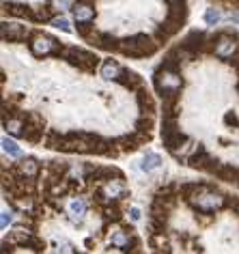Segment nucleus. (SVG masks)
I'll return each instance as SVG.
<instances>
[{
    "label": "nucleus",
    "mask_w": 239,
    "mask_h": 254,
    "mask_svg": "<svg viewBox=\"0 0 239 254\" xmlns=\"http://www.w3.org/2000/svg\"><path fill=\"white\" fill-rule=\"evenodd\" d=\"M157 46L159 43L153 41L149 34H134V37L121 39L119 52L132 58H144V56H153L157 52Z\"/></svg>",
    "instance_id": "obj_1"
},
{
    "label": "nucleus",
    "mask_w": 239,
    "mask_h": 254,
    "mask_svg": "<svg viewBox=\"0 0 239 254\" xmlns=\"http://www.w3.org/2000/svg\"><path fill=\"white\" fill-rule=\"evenodd\" d=\"M153 84L159 91V95L164 97H181V86H183V78L179 76V71H164L157 69L153 73Z\"/></svg>",
    "instance_id": "obj_2"
},
{
    "label": "nucleus",
    "mask_w": 239,
    "mask_h": 254,
    "mask_svg": "<svg viewBox=\"0 0 239 254\" xmlns=\"http://www.w3.org/2000/svg\"><path fill=\"white\" fill-rule=\"evenodd\" d=\"M28 48H31V52L39 58L48 56V54L63 58V52H65V46H61V41H56L54 37H50V34H41V33H31Z\"/></svg>",
    "instance_id": "obj_3"
},
{
    "label": "nucleus",
    "mask_w": 239,
    "mask_h": 254,
    "mask_svg": "<svg viewBox=\"0 0 239 254\" xmlns=\"http://www.w3.org/2000/svg\"><path fill=\"white\" fill-rule=\"evenodd\" d=\"M188 203H190V207L196 209V211L211 213V211H218V209L226 207V196H224V194H218V192H205V194L196 192L188 198Z\"/></svg>",
    "instance_id": "obj_4"
},
{
    "label": "nucleus",
    "mask_w": 239,
    "mask_h": 254,
    "mask_svg": "<svg viewBox=\"0 0 239 254\" xmlns=\"http://www.w3.org/2000/svg\"><path fill=\"white\" fill-rule=\"evenodd\" d=\"M63 58L69 65L78 67L80 71H95V67H97V63H99V58L93 52L82 50V48H73V46L71 48H65Z\"/></svg>",
    "instance_id": "obj_5"
},
{
    "label": "nucleus",
    "mask_w": 239,
    "mask_h": 254,
    "mask_svg": "<svg viewBox=\"0 0 239 254\" xmlns=\"http://www.w3.org/2000/svg\"><path fill=\"white\" fill-rule=\"evenodd\" d=\"M162 140H164V147L177 155V149L183 147V142H188V136L177 127L175 119H164V123H162Z\"/></svg>",
    "instance_id": "obj_6"
},
{
    "label": "nucleus",
    "mask_w": 239,
    "mask_h": 254,
    "mask_svg": "<svg viewBox=\"0 0 239 254\" xmlns=\"http://www.w3.org/2000/svg\"><path fill=\"white\" fill-rule=\"evenodd\" d=\"M218 164H220V162L209 155L205 144H198V147L194 149L192 155L188 157V166H190V168H196V170H207V172H211V175H213V170H216Z\"/></svg>",
    "instance_id": "obj_7"
},
{
    "label": "nucleus",
    "mask_w": 239,
    "mask_h": 254,
    "mask_svg": "<svg viewBox=\"0 0 239 254\" xmlns=\"http://www.w3.org/2000/svg\"><path fill=\"white\" fill-rule=\"evenodd\" d=\"M239 50V41H235V37H231L226 31H222L220 41L216 46V56H220L222 61H231V56Z\"/></svg>",
    "instance_id": "obj_8"
},
{
    "label": "nucleus",
    "mask_w": 239,
    "mask_h": 254,
    "mask_svg": "<svg viewBox=\"0 0 239 254\" xmlns=\"http://www.w3.org/2000/svg\"><path fill=\"white\" fill-rule=\"evenodd\" d=\"M0 34H2L4 41H13V43H19L26 37H31V33L26 31V26H22V24H9V22H2Z\"/></svg>",
    "instance_id": "obj_9"
},
{
    "label": "nucleus",
    "mask_w": 239,
    "mask_h": 254,
    "mask_svg": "<svg viewBox=\"0 0 239 254\" xmlns=\"http://www.w3.org/2000/svg\"><path fill=\"white\" fill-rule=\"evenodd\" d=\"M88 43L91 46H95L99 50H106V52H119V46H121V39L112 37L110 33H102V34H93L91 39H88Z\"/></svg>",
    "instance_id": "obj_10"
},
{
    "label": "nucleus",
    "mask_w": 239,
    "mask_h": 254,
    "mask_svg": "<svg viewBox=\"0 0 239 254\" xmlns=\"http://www.w3.org/2000/svg\"><path fill=\"white\" fill-rule=\"evenodd\" d=\"M4 11L13 17H22V19H28V22H37V13L33 11L28 4H19V2H4L2 4Z\"/></svg>",
    "instance_id": "obj_11"
},
{
    "label": "nucleus",
    "mask_w": 239,
    "mask_h": 254,
    "mask_svg": "<svg viewBox=\"0 0 239 254\" xmlns=\"http://www.w3.org/2000/svg\"><path fill=\"white\" fill-rule=\"evenodd\" d=\"M205 41H207V34L205 33H203V31H192V33H188L186 37H183L181 46L186 48V50H190V52H194V54H201L203 52V46H205Z\"/></svg>",
    "instance_id": "obj_12"
},
{
    "label": "nucleus",
    "mask_w": 239,
    "mask_h": 254,
    "mask_svg": "<svg viewBox=\"0 0 239 254\" xmlns=\"http://www.w3.org/2000/svg\"><path fill=\"white\" fill-rule=\"evenodd\" d=\"M117 82L121 84L123 88H129V91H138L142 86V78L138 76L136 71H129V69H123L121 76L117 78Z\"/></svg>",
    "instance_id": "obj_13"
},
{
    "label": "nucleus",
    "mask_w": 239,
    "mask_h": 254,
    "mask_svg": "<svg viewBox=\"0 0 239 254\" xmlns=\"http://www.w3.org/2000/svg\"><path fill=\"white\" fill-rule=\"evenodd\" d=\"M213 175H216L218 179H222V181L237 183V179H239V168L228 166V164H218L216 170H213Z\"/></svg>",
    "instance_id": "obj_14"
},
{
    "label": "nucleus",
    "mask_w": 239,
    "mask_h": 254,
    "mask_svg": "<svg viewBox=\"0 0 239 254\" xmlns=\"http://www.w3.org/2000/svg\"><path fill=\"white\" fill-rule=\"evenodd\" d=\"M65 142H67V136L61 132H56V129H50L46 134V147L48 149H54V151H63Z\"/></svg>",
    "instance_id": "obj_15"
},
{
    "label": "nucleus",
    "mask_w": 239,
    "mask_h": 254,
    "mask_svg": "<svg viewBox=\"0 0 239 254\" xmlns=\"http://www.w3.org/2000/svg\"><path fill=\"white\" fill-rule=\"evenodd\" d=\"M136 97H138V106H140L142 114H153L155 112V102H153V97H151V93L149 91H144V88L140 86Z\"/></svg>",
    "instance_id": "obj_16"
},
{
    "label": "nucleus",
    "mask_w": 239,
    "mask_h": 254,
    "mask_svg": "<svg viewBox=\"0 0 239 254\" xmlns=\"http://www.w3.org/2000/svg\"><path fill=\"white\" fill-rule=\"evenodd\" d=\"M2 125H4V129H7L9 134H11V136L22 138V136H24V129H22V127H26V121H24L22 114H17V117H13V119H9V121H4Z\"/></svg>",
    "instance_id": "obj_17"
},
{
    "label": "nucleus",
    "mask_w": 239,
    "mask_h": 254,
    "mask_svg": "<svg viewBox=\"0 0 239 254\" xmlns=\"http://www.w3.org/2000/svg\"><path fill=\"white\" fill-rule=\"evenodd\" d=\"M121 71H123V67L117 61H112V58H108V61L102 65V78L103 80H117L121 76Z\"/></svg>",
    "instance_id": "obj_18"
},
{
    "label": "nucleus",
    "mask_w": 239,
    "mask_h": 254,
    "mask_svg": "<svg viewBox=\"0 0 239 254\" xmlns=\"http://www.w3.org/2000/svg\"><path fill=\"white\" fill-rule=\"evenodd\" d=\"M149 246H151L153 250H157V252H171V248H168V241H166V235H164V231H153L151 237H149Z\"/></svg>",
    "instance_id": "obj_19"
},
{
    "label": "nucleus",
    "mask_w": 239,
    "mask_h": 254,
    "mask_svg": "<svg viewBox=\"0 0 239 254\" xmlns=\"http://www.w3.org/2000/svg\"><path fill=\"white\" fill-rule=\"evenodd\" d=\"M69 211H71L73 222L82 224V218H84V213H86V203H84L82 198H73V201L69 203Z\"/></svg>",
    "instance_id": "obj_20"
},
{
    "label": "nucleus",
    "mask_w": 239,
    "mask_h": 254,
    "mask_svg": "<svg viewBox=\"0 0 239 254\" xmlns=\"http://www.w3.org/2000/svg\"><path fill=\"white\" fill-rule=\"evenodd\" d=\"M19 175H24V177H37L39 175V162L34 157H26V159H22L19 162Z\"/></svg>",
    "instance_id": "obj_21"
},
{
    "label": "nucleus",
    "mask_w": 239,
    "mask_h": 254,
    "mask_svg": "<svg viewBox=\"0 0 239 254\" xmlns=\"http://www.w3.org/2000/svg\"><path fill=\"white\" fill-rule=\"evenodd\" d=\"M162 112H164V119H177V114H179V97H164Z\"/></svg>",
    "instance_id": "obj_22"
},
{
    "label": "nucleus",
    "mask_w": 239,
    "mask_h": 254,
    "mask_svg": "<svg viewBox=\"0 0 239 254\" xmlns=\"http://www.w3.org/2000/svg\"><path fill=\"white\" fill-rule=\"evenodd\" d=\"M162 166V157L157 155V153H153V151H149L147 155L142 157V162H140V168L144 172H151V170H155V168Z\"/></svg>",
    "instance_id": "obj_23"
},
{
    "label": "nucleus",
    "mask_w": 239,
    "mask_h": 254,
    "mask_svg": "<svg viewBox=\"0 0 239 254\" xmlns=\"http://www.w3.org/2000/svg\"><path fill=\"white\" fill-rule=\"evenodd\" d=\"M33 233L31 231H24L22 226L19 228H13L11 235H9V243H19V246H26L28 241H31Z\"/></svg>",
    "instance_id": "obj_24"
},
{
    "label": "nucleus",
    "mask_w": 239,
    "mask_h": 254,
    "mask_svg": "<svg viewBox=\"0 0 239 254\" xmlns=\"http://www.w3.org/2000/svg\"><path fill=\"white\" fill-rule=\"evenodd\" d=\"M73 16H76V19H93L95 17V9H93L91 4L76 2V7H73Z\"/></svg>",
    "instance_id": "obj_25"
},
{
    "label": "nucleus",
    "mask_w": 239,
    "mask_h": 254,
    "mask_svg": "<svg viewBox=\"0 0 239 254\" xmlns=\"http://www.w3.org/2000/svg\"><path fill=\"white\" fill-rule=\"evenodd\" d=\"M106 194L110 198H121L123 194H125V187H123V181H121V177L119 179H110V181H108V186H106Z\"/></svg>",
    "instance_id": "obj_26"
},
{
    "label": "nucleus",
    "mask_w": 239,
    "mask_h": 254,
    "mask_svg": "<svg viewBox=\"0 0 239 254\" xmlns=\"http://www.w3.org/2000/svg\"><path fill=\"white\" fill-rule=\"evenodd\" d=\"M78 34L82 39H91L95 34V24L91 19H78Z\"/></svg>",
    "instance_id": "obj_27"
},
{
    "label": "nucleus",
    "mask_w": 239,
    "mask_h": 254,
    "mask_svg": "<svg viewBox=\"0 0 239 254\" xmlns=\"http://www.w3.org/2000/svg\"><path fill=\"white\" fill-rule=\"evenodd\" d=\"M129 237H132V233H127V231H114V235H112V246L121 248V250H125L127 243H129Z\"/></svg>",
    "instance_id": "obj_28"
},
{
    "label": "nucleus",
    "mask_w": 239,
    "mask_h": 254,
    "mask_svg": "<svg viewBox=\"0 0 239 254\" xmlns=\"http://www.w3.org/2000/svg\"><path fill=\"white\" fill-rule=\"evenodd\" d=\"M153 125H155V123H153V117L149 114V117H140V119H138L136 129H138V132H144V134H151L153 132Z\"/></svg>",
    "instance_id": "obj_29"
},
{
    "label": "nucleus",
    "mask_w": 239,
    "mask_h": 254,
    "mask_svg": "<svg viewBox=\"0 0 239 254\" xmlns=\"http://www.w3.org/2000/svg\"><path fill=\"white\" fill-rule=\"evenodd\" d=\"M2 151L7 153V155H11V157H19V155H22L19 147L13 140H9V138H2Z\"/></svg>",
    "instance_id": "obj_30"
},
{
    "label": "nucleus",
    "mask_w": 239,
    "mask_h": 254,
    "mask_svg": "<svg viewBox=\"0 0 239 254\" xmlns=\"http://www.w3.org/2000/svg\"><path fill=\"white\" fill-rule=\"evenodd\" d=\"M220 19H222V13L218 11L216 7H209L207 11H205V22L209 24V26H216V24H220Z\"/></svg>",
    "instance_id": "obj_31"
},
{
    "label": "nucleus",
    "mask_w": 239,
    "mask_h": 254,
    "mask_svg": "<svg viewBox=\"0 0 239 254\" xmlns=\"http://www.w3.org/2000/svg\"><path fill=\"white\" fill-rule=\"evenodd\" d=\"M50 172L52 175H58V177H63L65 172L69 170V164H65V162H50Z\"/></svg>",
    "instance_id": "obj_32"
},
{
    "label": "nucleus",
    "mask_w": 239,
    "mask_h": 254,
    "mask_svg": "<svg viewBox=\"0 0 239 254\" xmlns=\"http://www.w3.org/2000/svg\"><path fill=\"white\" fill-rule=\"evenodd\" d=\"M52 24H54L56 28H61L63 33H71V26H69V19H67V17H54Z\"/></svg>",
    "instance_id": "obj_33"
},
{
    "label": "nucleus",
    "mask_w": 239,
    "mask_h": 254,
    "mask_svg": "<svg viewBox=\"0 0 239 254\" xmlns=\"http://www.w3.org/2000/svg\"><path fill=\"white\" fill-rule=\"evenodd\" d=\"M224 123H226L228 127H239V119H237V114L233 112V110H228L226 114H224Z\"/></svg>",
    "instance_id": "obj_34"
},
{
    "label": "nucleus",
    "mask_w": 239,
    "mask_h": 254,
    "mask_svg": "<svg viewBox=\"0 0 239 254\" xmlns=\"http://www.w3.org/2000/svg\"><path fill=\"white\" fill-rule=\"evenodd\" d=\"M50 19H54V13L52 11H48V9H39V13H37V22H50Z\"/></svg>",
    "instance_id": "obj_35"
},
{
    "label": "nucleus",
    "mask_w": 239,
    "mask_h": 254,
    "mask_svg": "<svg viewBox=\"0 0 239 254\" xmlns=\"http://www.w3.org/2000/svg\"><path fill=\"white\" fill-rule=\"evenodd\" d=\"M13 220V216H11V211H2V218H0V226L2 228H7L9 226V222Z\"/></svg>",
    "instance_id": "obj_36"
},
{
    "label": "nucleus",
    "mask_w": 239,
    "mask_h": 254,
    "mask_svg": "<svg viewBox=\"0 0 239 254\" xmlns=\"http://www.w3.org/2000/svg\"><path fill=\"white\" fill-rule=\"evenodd\" d=\"M50 2H52L56 9H61V11L63 9H69V0H50Z\"/></svg>",
    "instance_id": "obj_37"
},
{
    "label": "nucleus",
    "mask_w": 239,
    "mask_h": 254,
    "mask_svg": "<svg viewBox=\"0 0 239 254\" xmlns=\"http://www.w3.org/2000/svg\"><path fill=\"white\" fill-rule=\"evenodd\" d=\"M129 218H132L134 222L140 220V209H129Z\"/></svg>",
    "instance_id": "obj_38"
},
{
    "label": "nucleus",
    "mask_w": 239,
    "mask_h": 254,
    "mask_svg": "<svg viewBox=\"0 0 239 254\" xmlns=\"http://www.w3.org/2000/svg\"><path fill=\"white\" fill-rule=\"evenodd\" d=\"M58 250H63V252H76L71 246H69V243H63V246H58Z\"/></svg>",
    "instance_id": "obj_39"
},
{
    "label": "nucleus",
    "mask_w": 239,
    "mask_h": 254,
    "mask_svg": "<svg viewBox=\"0 0 239 254\" xmlns=\"http://www.w3.org/2000/svg\"><path fill=\"white\" fill-rule=\"evenodd\" d=\"M166 2H168V4H171V2H181V0H166Z\"/></svg>",
    "instance_id": "obj_40"
},
{
    "label": "nucleus",
    "mask_w": 239,
    "mask_h": 254,
    "mask_svg": "<svg viewBox=\"0 0 239 254\" xmlns=\"http://www.w3.org/2000/svg\"><path fill=\"white\" fill-rule=\"evenodd\" d=\"M226 2H239V0H226Z\"/></svg>",
    "instance_id": "obj_41"
},
{
    "label": "nucleus",
    "mask_w": 239,
    "mask_h": 254,
    "mask_svg": "<svg viewBox=\"0 0 239 254\" xmlns=\"http://www.w3.org/2000/svg\"><path fill=\"white\" fill-rule=\"evenodd\" d=\"M237 88H239V84H237Z\"/></svg>",
    "instance_id": "obj_42"
}]
</instances>
